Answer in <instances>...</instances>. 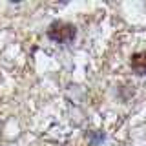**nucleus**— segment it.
<instances>
[{"instance_id": "nucleus-1", "label": "nucleus", "mask_w": 146, "mask_h": 146, "mask_svg": "<svg viewBox=\"0 0 146 146\" xmlns=\"http://www.w3.org/2000/svg\"><path fill=\"white\" fill-rule=\"evenodd\" d=\"M46 35H48L49 40H53V42L57 44H71L73 40H75L77 36V27L70 24V22H62V20H55L51 24L48 26V31H46Z\"/></svg>"}, {"instance_id": "nucleus-2", "label": "nucleus", "mask_w": 146, "mask_h": 146, "mask_svg": "<svg viewBox=\"0 0 146 146\" xmlns=\"http://www.w3.org/2000/svg\"><path fill=\"white\" fill-rule=\"evenodd\" d=\"M130 68L137 75H146V51H137L130 57Z\"/></svg>"}]
</instances>
